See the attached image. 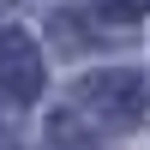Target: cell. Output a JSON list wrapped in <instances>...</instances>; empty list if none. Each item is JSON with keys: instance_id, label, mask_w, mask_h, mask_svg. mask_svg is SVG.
Segmentation results:
<instances>
[{"instance_id": "2", "label": "cell", "mask_w": 150, "mask_h": 150, "mask_svg": "<svg viewBox=\"0 0 150 150\" xmlns=\"http://www.w3.org/2000/svg\"><path fill=\"white\" fill-rule=\"evenodd\" d=\"M36 90H42V48L24 30H0V96L36 102Z\"/></svg>"}, {"instance_id": "5", "label": "cell", "mask_w": 150, "mask_h": 150, "mask_svg": "<svg viewBox=\"0 0 150 150\" xmlns=\"http://www.w3.org/2000/svg\"><path fill=\"white\" fill-rule=\"evenodd\" d=\"M0 6H6V0H0Z\"/></svg>"}, {"instance_id": "1", "label": "cell", "mask_w": 150, "mask_h": 150, "mask_svg": "<svg viewBox=\"0 0 150 150\" xmlns=\"http://www.w3.org/2000/svg\"><path fill=\"white\" fill-rule=\"evenodd\" d=\"M72 108H84L90 120H102V126H144L150 120V84L144 72L132 66H108V72H84L78 84H72Z\"/></svg>"}, {"instance_id": "4", "label": "cell", "mask_w": 150, "mask_h": 150, "mask_svg": "<svg viewBox=\"0 0 150 150\" xmlns=\"http://www.w3.org/2000/svg\"><path fill=\"white\" fill-rule=\"evenodd\" d=\"M96 12H102L108 24H138L150 12V0H96Z\"/></svg>"}, {"instance_id": "3", "label": "cell", "mask_w": 150, "mask_h": 150, "mask_svg": "<svg viewBox=\"0 0 150 150\" xmlns=\"http://www.w3.org/2000/svg\"><path fill=\"white\" fill-rule=\"evenodd\" d=\"M48 144H54V150H102L84 108H60V114L48 120Z\"/></svg>"}]
</instances>
